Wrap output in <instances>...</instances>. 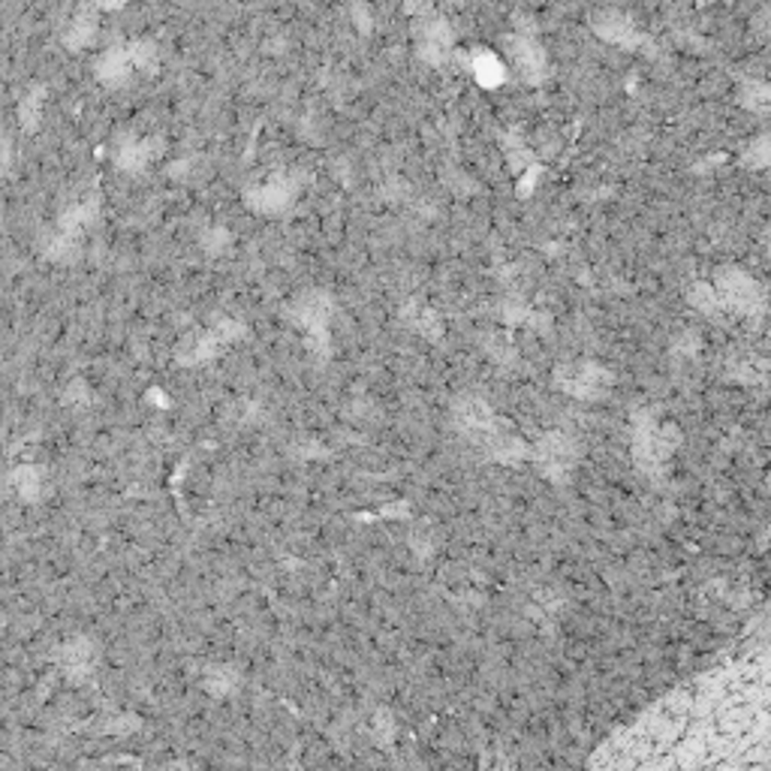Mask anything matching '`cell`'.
<instances>
[{
	"label": "cell",
	"mask_w": 771,
	"mask_h": 771,
	"mask_svg": "<svg viewBox=\"0 0 771 771\" xmlns=\"http://www.w3.org/2000/svg\"><path fill=\"white\" fill-rule=\"evenodd\" d=\"M594 762L606 766H750L769 747V663L759 654L669 693Z\"/></svg>",
	"instance_id": "cell-1"
},
{
	"label": "cell",
	"mask_w": 771,
	"mask_h": 771,
	"mask_svg": "<svg viewBox=\"0 0 771 771\" xmlns=\"http://www.w3.org/2000/svg\"><path fill=\"white\" fill-rule=\"evenodd\" d=\"M453 425L462 434V441L477 446V449L491 455L494 462H503V465H522L527 458V449H530L503 419H498L489 401L479 398V395H462L455 401Z\"/></svg>",
	"instance_id": "cell-2"
},
{
	"label": "cell",
	"mask_w": 771,
	"mask_h": 771,
	"mask_svg": "<svg viewBox=\"0 0 771 771\" xmlns=\"http://www.w3.org/2000/svg\"><path fill=\"white\" fill-rule=\"evenodd\" d=\"M681 443V431L678 425H669V422H657L649 413H642L636 419V429H633V458H636L639 470L645 474H663L666 465H669V455L678 449Z\"/></svg>",
	"instance_id": "cell-3"
},
{
	"label": "cell",
	"mask_w": 771,
	"mask_h": 771,
	"mask_svg": "<svg viewBox=\"0 0 771 771\" xmlns=\"http://www.w3.org/2000/svg\"><path fill=\"white\" fill-rule=\"evenodd\" d=\"M554 386L570 398L579 401H600L612 393L615 377L609 367H603L600 362H563L554 367Z\"/></svg>",
	"instance_id": "cell-4"
},
{
	"label": "cell",
	"mask_w": 771,
	"mask_h": 771,
	"mask_svg": "<svg viewBox=\"0 0 771 771\" xmlns=\"http://www.w3.org/2000/svg\"><path fill=\"white\" fill-rule=\"evenodd\" d=\"M527 458L537 465V470L551 482H570V477L575 474L579 467V446L570 434L563 431H546L530 449H527Z\"/></svg>",
	"instance_id": "cell-5"
},
{
	"label": "cell",
	"mask_w": 771,
	"mask_h": 771,
	"mask_svg": "<svg viewBox=\"0 0 771 771\" xmlns=\"http://www.w3.org/2000/svg\"><path fill=\"white\" fill-rule=\"evenodd\" d=\"M714 293L721 299V305L733 314H745V317H759L766 311V290L759 287L750 274L738 269H723L714 278Z\"/></svg>",
	"instance_id": "cell-6"
},
{
	"label": "cell",
	"mask_w": 771,
	"mask_h": 771,
	"mask_svg": "<svg viewBox=\"0 0 771 771\" xmlns=\"http://www.w3.org/2000/svg\"><path fill=\"white\" fill-rule=\"evenodd\" d=\"M503 49H506V58L513 63V70L522 75L525 82L537 85V82L546 79V73H549V58H546V49H542L530 34H510L506 43H503Z\"/></svg>",
	"instance_id": "cell-7"
},
{
	"label": "cell",
	"mask_w": 771,
	"mask_h": 771,
	"mask_svg": "<svg viewBox=\"0 0 771 771\" xmlns=\"http://www.w3.org/2000/svg\"><path fill=\"white\" fill-rule=\"evenodd\" d=\"M331 314H335V302H331V295L314 293V290L305 295H299V299L293 302V307H290V317H293L295 326H299V329H305L307 338H314V341H326Z\"/></svg>",
	"instance_id": "cell-8"
},
{
	"label": "cell",
	"mask_w": 771,
	"mask_h": 771,
	"mask_svg": "<svg viewBox=\"0 0 771 771\" xmlns=\"http://www.w3.org/2000/svg\"><path fill=\"white\" fill-rule=\"evenodd\" d=\"M591 27L594 34L609 43V46H618V49H639L645 39L639 34L636 22L630 19L627 13H618V10H603L591 19Z\"/></svg>",
	"instance_id": "cell-9"
},
{
	"label": "cell",
	"mask_w": 771,
	"mask_h": 771,
	"mask_svg": "<svg viewBox=\"0 0 771 771\" xmlns=\"http://www.w3.org/2000/svg\"><path fill=\"white\" fill-rule=\"evenodd\" d=\"M417 39H419V55H422L429 63H434V67H441V63H446L449 58H453V46H455L453 27L446 25L443 19H437V15H429V22H422Z\"/></svg>",
	"instance_id": "cell-10"
},
{
	"label": "cell",
	"mask_w": 771,
	"mask_h": 771,
	"mask_svg": "<svg viewBox=\"0 0 771 771\" xmlns=\"http://www.w3.org/2000/svg\"><path fill=\"white\" fill-rule=\"evenodd\" d=\"M61 666L70 678L82 681V678H87V675L94 673V666H97V649H94L87 639H75V642H70V645L61 651Z\"/></svg>",
	"instance_id": "cell-11"
},
{
	"label": "cell",
	"mask_w": 771,
	"mask_h": 771,
	"mask_svg": "<svg viewBox=\"0 0 771 771\" xmlns=\"http://www.w3.org/2000/svg\"><path fill=\"white\" fill-rule=\"evenodd\" d=\"M290 199H293V184L283 182V178H271L266 187L250 194V206L259 211H281L290 206Z\"/></svg>",
	"instance_id": "cell-12"
},
{
	"label": "cell",
	"mask_w": 771,
	"mask_h": 771,
	"mask_svg": "<svg viewBox=\"0 0 771 771\" xmlns=\"http://www.w3.org/2000/svg\"><path fill=\"white\" fill-rule=\"evenodd\" d=\"M405 323L410 326V329L417 331V335L429 338V341H441L443 338V323L431 307H422V305L405 307Z\"/></svg>",
	"instance_id": "cell-13"
},
{
	"label": "cell",
	"mask_w": 771,
	"mask_h": 771,
	"mask_svg": "<svg viewBox=\"0 0 771 771\" xmlns=\"http://www.w3.org/2000/svg\"><path fill=\"white\" fill-rule=\"evenodd\" d=\"M470 70H474V75H477L479 85L486 87H498L506 79V67L501 63V58L498 55H491V51H477L474 55V61H470Z\"/></svg>",
	"instance_id": "cell-14"
},
{
	"label": "cell",
	"mask_w": 771,
	"mask_h": 771,
	"mask_svg": "<svg viewBox=\"0 0 771 771\" xmlns=\"http://www.w3.org/2000/svg\"><path fill=\"white\" fill-rule=\"evenodd\" d=\"M133 70V58H130V49H115L109 55H103L100 61V79L109 82V85H121L127 82V75Z\"/></svg>",
	"instance_id": "cell-15"
},
{
	"label": "cell",
	"mask_w": 771,
	"mask_h": 771,
	"mask_svg": "<svg viewBox=\"0 0 771 771\" xmlns=\"http://www.w3.org/2000/svg\"><path fill=\"white\" fill-rule=\"evenodd\" d=\"M738 103L745 106V109L750 112H769V103H771V91L769 85L762 82V79H747V82H741V87H738Z\"/></svg>",
	"instance_id": "cell-16"
},
{
	"label": "cell",
	"mask_w": 771,
	"mask_h": 771,
	"mask_svg": "<svg viewBox=\"0 0 771 771\" xmlns=\"http://www.w3.org/2000/svg\"><path fill=\"white\" fill-rule=\"evenodd\" d=\"M214 338L211 335H190L187 341L178 347V359H182L184 365H199V362H206L211 353H214Z\"/></svg>",
	"instance_id": "cell-17"
},
{
	"label": "cell",
	"mask_w": 771,
	"mask_h": 771,
	"mask_svg": "<svg viewBox=\"0 0 771 771\" xmlns=\"http://www.w3.org/2000/svg\"><path fill=\"white\" fill-rule=\"evenodd\" d=\"M687 302L697 307L699 314H709V317H717L723 311L721 299H717L711 283H693V287L687 290Z\"/></svg>",
	"instance_id": "cell-18"
},
{
	"label": "cell",
	"mask_w": 771,
	"mask_h": 771,
	"mask_svg": "<svg viewBox=\"0 0 771 771\" xmlns=\"http://www.w3.org/2000/svg\"><path fill=\"white\" fill-rule=\"evenodd\" d=\"M729 374L745 386H762L766 383V362L762 359H741V362H735Z\"/></svg>",
	"instance_id": "cell-19"
},
{
	"label": "cell",
	"mask_w": 771,
	"mask_h": 771,
	"mask_svg": "<svg viewBox=\"0 0 771 771\" xmlns=\"http://www.w3.org/2000/svg\"><path fill=\"white\" fill-rule=\"evenodd\" d=\"M235 685H238V678H235L233 669H226V666H221V669H209V675H206V687H209V693H214V697L230 693Z\"/></svg>",
	"instance_id": "cell-20"
},
{
	"label": "cell",
	"mask_w": 771,
	"mask_h": 771,
	"mask_svg": "<svg viewBox=\"0 0 771 771\" xmlns=\"http://www.w3.org/2000/svg\"><path fill=\"white\" fill-rule=\"evenodd\" d=\"M371 733H374V741H377V745H383V747L393 745V738H395L393 711L379 709L377 717H374V726H371Z\"/></svg>",
	"instance_id": "cell-21"
},
{
	"label": "cell",
	"mask_w": 771,
	"mask_h": 771,
	"mask_svg": "<svg viewBox=\"0 0 771 771\" xmlns=\"http://www.w3.org/2000/svg\"><path fill=\"white\" fill-rule=\"evenodd\" d=\"M745 160L754 166V170H766V166H769V139H766V136L757 139L754 145L747 148Z\"/></svg>",
	"instance_id": "cell-22"
},
{
	"label": "cell",
	"mask_w": 771,
	"mask_h": 771,
	"mask_svg": "<svg viewBox=\"0 0 771 771\" xmlns=\"http://www.w3.org/2000/svg\"><path fill=\"white\" fill-rule=\"evenodd\" d=\"M405 10L410 15H431V0H405Z\"/></svg>",
	"instance_id": "cell-23"
}]
</instances>
